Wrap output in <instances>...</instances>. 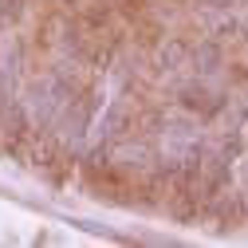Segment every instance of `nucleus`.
Returning a JSON list of instances; mask_svg holds the SVG:
<instances>
[{
	"instance_id": "f03ea898",
	"label": "nucleus",
	"mask_w": 248,
	"mask_h": 248,
	"mask_svg": "<svg viewBox=\"0 0 248 248\" xmlns=\"http://www.w3.org/2000/svg\"><path fill=\"white\" fill-rule=\"evenodd\" d=\"M221 67H225V47H221V40L205 36V40L189 44V75H193V79H217Z\"/></svg>"
},
{
	"instance_id": "20e7f679",
	"label": "nucleus",
	"mask_w": 248,
	"mask_h": 248,
	"mask_svg": "<svg viewBox=\"0 0 248 248\" xmlns=\"http://www.w3.org/2000/svg\"><path fill=\"white\" fill-rule=\"evenodd\" d=\"M181 107L185 110H197L201 118H213L217 110L225 107V95L213 87V79H189L181 87Z\"/></svg>"
},
{
	"instance_id": "423d86ee",
	"label": "nucleus",
	"mask_w": 248,
	"mask_h": 248,
	"mask_svg": "<svg viewBox=\"0 0 248 248\" xmlns=\"http://www.w3.org/2000/svg\"><path fill=\"white\" fill-rule=\"evenodd\" d=\"M209 8H236V4H244V0H205Z\"/></svg>"
},
{
	"instance_id": "7ed1b4c3",
	"label": "nucleus",
	"mask_w": 248,
	"mask_h": 248,
	"mask_svg": "<svg viewBox=\"0 0 248 248\" xmlns=\"http://www.w3.org/2000/svg\"><path fill=\"white\" fill-rule=\"evenodd\" d=\"M154 71L162 79H173V75H185L189 71V40L181 36H166L154 51Z\"/></svg>"
},
{
	"instance_id": "f257e3e1",
	"label": "nucleus",
	"mask_w": 248,
	"mask_h": 248,
	"mask_svg": "<svg viewBox=\"0 0 248 248\" xmlns=\"http://www.w3.org/2000/svg\"><path fill=\"white\" fill-rule=\"evenodd\" d=\"M20 91H24V44L4 40L0 47V107L16 103Z\"/></svg>"
},
{
	"instance_id": "0eeeda50",
	"label": "nucleus",
	"mask_w": 248,
	"mask_h": 248,
	"mask_svg": "<svg viewBox=\"0 0 248 248\" xmlns=\"http://www.w3.org/2000/svg\"><path fill=\"white\" fill-rule=\"evenodd\" d=\"M240 36H244V40H248V12H244V16H240Z\"/></svg>"
},
{
	"instance_id": "39448f33",
	"label": "nucleus",
	"mask_w": 248,
	"mask_h": 248,
	"mask_svg": "<svg viewBox=\"0 0 248 248\" xmlns=\"http://www.w3.org/2000/svg\"><path fill=\"white\" fill-rule=\"evenodd\" d=\"M24 16V0H0V24H16Z\"/></svg>"
}]
</instances>
